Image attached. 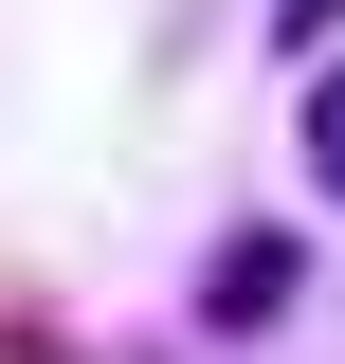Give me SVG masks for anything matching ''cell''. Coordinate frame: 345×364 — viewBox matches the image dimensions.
<instances>
[{"mask_svg": "<svg viewBox=\"0 0 345 364\" xmlns=\"http://www.w3.org/2000/svg\"><path fill=\"white\" fill-rule=\"evenodd\" d=\"M309 182H327V200H345V55H327V73H309Z\"/></svg>", "mask_w": 345, "mask_h": 364, "instance_id": "obj_2", "label": "cell"}, {"mask_svg": "<svg viewBox=\"0 0 345 364\" xmlns=\"http://www.w3.org/2000/svg\"><path fill=\"white\" fill-rule=\"evenodd\" d=\"M291 291H309V255H291V237H218V273H200V310H218V328H273Z\"/></svg>", "mask_w": 345, "mask_h": 364, "instance_id": "obj_1", "label": "cell"}]
</instances>
